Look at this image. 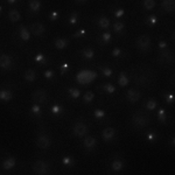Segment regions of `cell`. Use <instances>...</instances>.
I'll return each mask as SVG.
<instances>
[{
	"instance_id": "db71d44e",
	"label": "cell",
	"mask_w": 175,
	"mask_h": 175,
	"mask_svg": "<svg viewBox=\"0 0 175 175\" xmlns=\"http://www.w3.org/2000/svg\"><path fill=\"white\" fill-rule=\"evenodd\" d=\"M9 4H14V2H16V0H7Z\"/></svg>"
},
{
	"instance_id": "4316f807",
	"label": "cell",
	"mask_w": 175,
	"mask_h": 175,
	"mask_svg": "<svg viewBox=\"0 0 175 175\" xmlns=\"http://www.w3.org/2000/svg\"><path fill=\"white\" fill-rule=\"evenodd\" d=\"M143 5L145 7V9H153L154 6H155V1L154 0H144L143 1Z\"/></svg>"
},
{
	"instance_id": "f35d334b",
	"label": "cell",
	"mask_w": 175,
	"mask_h": 175,
	"mask_svg": "<svg viewBox=\"0 0 175 175\" xmlns=\"http://www.w3.org/2000/svg\"><path fill=\"white\" fill-rule=\"evenodd\" d=\"M93 116H95L96 118H103V117L105 116V112H104L103 110H96V111L93 112Z\"/></svg>"
},
{
	"instance_id": "8d00e7d4",
	"label": "cell",
	"mask_w": 175,
	"mask_h": 175,
	"mask_svg": "<svg viewBox=\"0 0 175 175\" xmlns=\"http://www.w3.org/2000/svg\"><path fill=\"white\" fill-rule=\"evenodd\" d=\"M155 22H157V16L155 15H151V16H148L146 19V23L147 25H154Z\"/></svg>"
},
{
	"instance_id": "3957f363",
	"label": "cell",
	"mask_w": 175,
	"mask_h": 175,
	"mask_svg": "<svg viewBox=\"0 0 175 175\" xmlns=\"http://www.w3.org/2000/svg\"><path fill=\"white\" fill-rule=\"evenodd\" d=\"M97 74L91 71V70H84V71H81L77 76H76V80L78 83L81 84H88L90 82H92L95 78H96Z\"/></svg>"
},
{
	"instance_id": "ee69618b",
	"label": "cell",
	"mask_w": 175,
	"mask_h": 175,
	"mask_svg": "<svg viewBox=\"0 0 175 175\" xmlns=\"http://www.w3.org/2000/svg\"><path fill=\"white\" fill-rule=\"evenodd\" d=\"M114 15H116V18H121L124 15V9H121V8L117 9L116 13H114Z\"/></svg>"
},
{
	"instance_id": "5bb4252c",
	"label": "cell",
	"mask_w": 175,
	"mask_h": 175,
	"mask_svg": "<svg viewBox=\"0 0 175 175\" xmlns=\"http://www.w3.org/2000/svg\"><path fill=\"white\" fill-rule=\"evenodd\" d=\"M15 164H16L15 159H14V158H12V157H9V158H7V159H5V160H4V162H2V168H4L5 171L12 169V168H14V167H15Z\"/></svg>"
},
{
	"instance_id": "ffe728a7",
	"label": "cell",
	"mask_w": 175,
	"mask_h": 175,
	"mask_svg": "<svg viewBox=\"0 0 175 175\" xmlns=\"http://www.w3.org/2000/svg\"><path fill=\"white\" fill-rule=\"evenodd\" d=\"M8 19H9L12 22H16V21H19V20L21 19V15H20V13H19L16 9H12V11H9V13H8Z\"/></svg>"
},
{
	"instance_id": "bcb514c9",
	"label": "cell",
	"mask_w": 175,
	"mask_h": 175,
	"mask_svg": "<svg viewBox=\"0 0 175 175\" xmlns=\"http://www.w3.org/2000/svg\"><path fill=\"white\" fill-rule=\"evenodd\" d=\"M35 61H36V62H42V61H44V56H43L42 54H37V55L35 56Z\"/></svg>"
},
{
	"instance_id": "9c48e42d",
	"label": "cell",
	"mask_w": 175,
	"mask_h": 175,
	"mask_svg": "<svg viewBox=\"0 0 175 175\" xmlns=\"http://www.w3.org/2000/svg\"><path fill=\"white\" fill-rule=\"evenodd\" d=\"M158 61L161 63V64H169L172 61H173V54L167 50V49H162V52L160 53L159 55V59Z\"/></svg>"
},
{
	"instance_id": "f546056e",
	"label": "cell",
	"mask_w": 175,
	"mask_h": 175,
	"mask_svg": "<svg viewBox=\"0 0 175 175\" xmlns=\"http://www.w3.org/2000/svg\"><path fill=\"white\" fill-rule=\"evenodd\" d=\"M155 107H157V102H155V99H150V100L146 103V109H147V110L153 111Z\"/></svg>"
},
{
	"instance_id": "ac0fdd59",
	"label": "cell",
	"mask_w": 175,
	"mask_h": 175,
	"mask_svg": "<svg viewBox=\"0 0 175 175\" xmlns=\"http://www.w3.org/2000/svg\"><path fill=\"white\" fill-rule=\"evenodd\" d=\"M19 35H20V37H21L23 41H28V40L30 39V34H29L28 29H27L26 27H23V26L20 27V29H19Z\"/></svg>"
},
{
	"instance_id": "816d5d0a",
	"label": "cell",
	"mask_w": 175,
	"mask_h": 175,
	"mask_svg": "<svg viewBox=\"0 0 175 175\" xmlns=\"http://www.w3.org/2000/svg\"><path fill=\"white\" fill-rule=\"evenodd\" d=\"M68 67H69V66H68L67 63H64V64H62V67H61V69H62V73H64V71H66V70L68 69Z\"/></svg>"
},
{
	"instance_id": "7dc6e473",
	"label": "cell",
	"mask_w": 175,
	"mask_h": 175,
	"mask_svg": "<svg viewBox=\"0 0 175 175\" xmlns=\"http://www.w3.org/2000/svg\"><path fill=\"white\" fill-rule=\"evenodd\" d=\"M53 76H54V71H52V70H48V71L44 73V77L46 78H53Z\"/></svg>"
},
{
	"instance_id": "1f68e13d",
	"label": "cell",
	"mask_w": 175,
	"mask_h": 175,
	"mask_svg": "<svg viewBox=\"0 0 175 175\" xmlns=\"http://www.w3.org/2000/svg\"><path fill=\"white\" fill-rule=\"evenodd\" d=\"M103 89H104V91L107 92V93H113V92L116 91V88L113 87L111 83H106V84L103 87Z\"/></svg>"
},
{
	"instance_id": "603a6c76",
	"label": "cell",
	"mask_w": 175,
	"mask_h": 175,
	"mask_svg": "<svg viewBox=\"0 0 175 175\" xmlns=\"http://www.w3.org/2000/svg\"><path fill=\"white\" fill-rule=\"evenodd\" d=\"M29 8L32 12H39L41 8V2L40 0H30L29 1Z\"/></svg>"
},
{
	"instance_id": "f1b7e54d",
	"label": "cell",
	"mask_w": 175,
	"mask_h": 175,
	"mask_svg": "<svg viewBox=\"0 0 175 175\" xmlns=\"http://www.w3.org/2000/svg\"><path fill=\"white\" fill-rule=\"evenodd\" d=\"M68 92H69L70 97H73V98H78L80 95H81L80 90H78V89H74V88H70V89L68 90Z\"/></svg>"
},
{
	"instance_id": "681fc988",
	"label": "cell",
	"mask_w": 175,
	"mask_h": 175,
	"mask_svg": "<svg viewBox=\"0 0 175 175\" xmlns=\"http://www.w3.org/2000/svg\"><path fill=\"white\" fill-rule=\"evenodd\" d=\"M159 48L160 49H166L167 48V42L166 41H160L159 42Z\"/></svg>"
},
{
	"instance_id": "f5cc1de1",
	"label": "cell",
	"mask_w": 175,
	"mask_h": 175,
	"mask_svg": "<svg viewBox=\"0 0 175 175\" xmlns=\"http://www.w3.org/2000/svg\"><path fill=\"white\" fill-rule=\"evenodd\" d=\"M76 2H78V4H83V2H87L88 0H75Z\"/></svg>"
},
{
	"instance_id": "f907efd6",
	"label": "cell",
	"mask_w": 175,
	"mask_h": 175,
	"mask_svg": "<svg viewBox=\"0 0 175 175\" xmlns=\"http://www.w3.org/2000/svg\"><path fill=\"white\" fill-rule=\"evenodd\" d=\"M85 33H87L85 29H81L78 33H76V34L74 35V37H78V36H81V35H85Z\"/></svg>"
},
{
	"instance_id": "836d02e7",
	"label": "cell",
	"mask_w": 175,
	"mask_h": 175,
	"mask_svg": "<svg viewBox=\"0 0 175 175\" xmlns=\"http://www.w3.org/2000/svg\"><path fill=\"white\" fill-rule=\"evenodd\" d=\"M158 118L161 123H166V113H165V110L164 109H160L159 112H158Z\"/></svg>"
},
{
	"instance_id": "6da1fadb",
	"label": "cell",
	"mask_w": 175,
	"mask_h": 175,
	"mask_svg": "<svg viewBox=\"0 0 175 175\" xmlns=\"http://www.w3.org/2000/svg\"><path fill=\"white\" fill-rule=\"evenodd\" d=\"M132 123L137 127H145L150 124V116L146 112L138 111L132 117Z\"/></svg>"
},
{
	"instance_id": "11a10c76",
	"label": "cell",
	"mask_w": 175,
	"mask_h": 175,
	"mask_svg": "<svg viewBox=\"0 0 175 175\" xmlns=\"http://www.w3.org/2000/svg\"><path fill=\"white\" fill-rule=\"evenodd\" d=\"M0 12H1V6H0Z\"/></svg>"
},
{
	"instance_id": "7a4b0ae2",
	"label": "cell",
	"mask_w": 175,
	"mask_h": 175,
	"mask_svg": "<svg viewBox=\"0 0 175 175\" xmlns=\"http://www.w3.org/2000/svg\"><path fill=\"white\" fill-rule=\"evenodd\" d=\"M150 74L148 73H145V71H135L134 75H133V80L134 82L138 84V85H141V87H146L151 83V78L148 76Z\"/></svg>"
},
{
	"instance_id": "44dd1931",
	"label": "cell",
	"mask_w": 175,
	"mask_h": 175,
	"mask_svg": "<svg viewBox=\"0 0 175 175\" xmlns=\"http://www.w3.org/2000/svg\"><path fill=\"white\" fill-rule=\"evenodd\" d=\"M97 23H98V26H99L100 28L106 29V28H109V26H110V20H109L106 16H100V18L97 20Z\"/></svg>"
},
{
	"instance_id": "8992f818",
	"label": "cell",
	"mask_w": 175,
	"mask_h": 175,
	"mask_svg": "<svg viewBox=\"0 0 175 175\" xmlns=\"http://www.w3.org/2000/svg\"><path fill=\"white\" fill-rule=\"evenodd\" d=\"M32 98L33 100L36 103V104H43L47 102V98H48V93L46 90L43 89H40V90H36L33 92L32 95Z\"/></svg>"
},
{
	"instance_id": "83f0119b",
	"label": "cell",
	"mask_w": 175,
	"mask_h": 175,
	"mask_svg": "<svg viewBox=\"0 0 175 175\" xmlns=\"http://www.w3.org/2000/svg\"><path fill=\"white\" fill-rule=\"evenodd\" d=\"M123 29H124V23H123V22H120V21L114 22V25H113V30H114L116 33H121Z\"/></svg>"
},
{
	"instance_id": "7402d4cb",
	"label": "cell",
	"mask_w": 175,
	"mask_h": 175,
	"mask_svg": "<svg viewBox=\"0 0 175 175\" xmlns=\"http://www.w3.org/2000/svg\"><path fill=\"white\" fill-rule=\"evenodd\" d=\"M54 44H55V47H56L57 49H64V48H67V46H68V41H67L66 39L60 37V39H56V40H55Z\"/></svg>"
},
{
	"instance_id": "f6af8a7d",
	"label": "cell",
	"mask_w": 175,
	"mask_h": 175,
	"mask_svg": "<svg viewBox=\"0 0 175 175\" xmlns=\"http://www.w3.org/2000/svg\"><path fill=\"white\" fill-rule=\"evenodd\" d=\"M57 18H59V13H57L56 11L52 12V14H50V20H52V21H55V20H57Z\"/></svg>"
},
{
	"instance_id": "d6a6232c",
	"label": "cell",
	"mask_w": 175,
	"mask_h": 175,
	"mask_svg": "<svg viewBox=\"0 0 175 175\" xmlns=\"http://www.w3.org/2000/svg\"><path fill=\"white\" fill-rule=\"evenodd\" d=\"M93 97H95V95H93V92H91V91H88L87 93H84V102L85 103H90V102H92L93 100Z\"/></svg>"
},
{
	"instance_id": "5b68a950",
	"label": "cell",
	"mask_w": 175,
	"mask_h": 175,
	"mask_svg": "<svg viewBox=\"0 0 175 175\" xmlns=\"http://www.w3.org/2000/svg\"><path fill=\"white\" fill-rule=\"evenodd\" d=\"M137 47L141 52L148 50L150 47H151V37L148 35H141V36H139L138 40H137Z\"/></svg>"
},
{
	"instance_id": "ba28073f",
	"label": "cell",
	"mask_w": 175,
	"mask_h": 175,
	"mask_svg": "<svg viewBox=\"0 0 175 175\" xmlns=\"http://www.w3.org/2000/svg\"><path fill=\"white\" fill-rule=\"evenodd\" d=\"M36 146L39 147V148H41V150H47L49 146H50V144H52V141H50V138L49 137H47L46 134H41V135H39L37 138H36Z\"/></svg>"
},
{
	"instance_id": "74e56055",
	"label": "cell",
	"mask_w": 175,
	"mask_h": 175,
	"mask_svg": "<svg viewBox=\"0 0 175 175\" xmlns=\"http://www.w3.org/2000/svg\"><path fill=\"white\" fill-rule=\"evenodd\" d=\"M62 162H63V165H66V166H70V165L73 164V158H70V157H64V158L62 159Z\"/></svg>"
},
{
	"instance_id": "30bf717a",
	"label": "cell",
	"mask_w": 175,
	"mask_h": 175,
	"mask_svg": "<svg viewBox=\"0 0 175 175\" xmlns=\"http://www.w3.org/2000/svg\"><path fill=\"white\" fill-rule=\"evenodd\" d=\"M126 98H127V100L131 102V103H137V102L141 98V93H140V91H138V90L131 89V90L127 91Z\"/></svg>"
},
{
	"instance_id": "9a60e30c",
	"label": "cell",
	"mask_w": 175,
	"mask_h": 175,
	"mask_svg": "<svg viewBox=\"0 0 175 175\" xmlns=\"http://www.w3.org/2000/svg\"><path fill=\"white\" fill-rule=\"evenodd\" d=\"M161 7L166 12H173L174 11V0H162Z\"/></svg>"
},
{
	"instance_id": "ab89813d",
	"label": "cell",
	"mask_w": 175,
	"mask_h": 175,
	"mask_svg": "<svg viewBox=\"0 0 175 175\" xmlns=\"http://www.w3.org/2000/svg\"><path fill=\"white\" fill-rule=\"evenodd\" d=\"M69 22H70L71 25H75V23L77 22V13H73V14L70 15V18H69Z\"/></svg>"
},
{
	"instance_id": "52a82bcc",
	"label": "cell",
	"mask_w": 175,
	"mask_h": 175,
	"mask_svg": "<svg viewBox=\"0 0 175 175\" xmlns=\"http://www.w3.org/2000/svg\"><path fill=\"white\" fill-rule=\"evenodd\" d=\"M73 132L76 137H84L88 133V125L82 123V121H78L74 125V128H73Z\"/></svg>"
},
{
	"instance_id": "484cf974",
	"label": "cell",
	"mask_w": 175,
	"mask_h": 175,
	"mask_svg": "<svg viewBox=\"0 0 175 175\" xmlns=\"http://www.w3.org/2000/svg\"><path fill=\"white\" fill-rule=\"evenodd\" d=\"M118 82H119V84H120L121 87H126V85L128 84V78H127L126 74H124V73H123V74H120Z\"/></svg>"
},
{
	"instance_id": "277c9868",
	"label": "cell",
	"mask_w": 175,
	"mask_h": 175,
	"mask_svg": "<svg viewBox=\"0 0 175 175\" xmlns=\"http://www.w3.org/2000/svg\"><path fill=\"white\" fill-rule=\"evenodd\" d=\"M33 172L36 174H46L49 171V165L43 160H37L32 166Z\"/></svg>"
},
{
	"instance_id": "2e32d148",
	"label": "cell",
	"mask_w": 175,
	"mask_h": 175,
	"mask_svg": "<svg viewBox=\"0 0 175 175\" xmlns=\"http://www.w3.org/2000/svg\"><path fill=\"white\" fill-rule=\"evenodd\" d=\"M12 97H13V93H12L9 90H6V89L0 90V100L8 102V100L12 99Z\"/></svg>"
},
{
	"instance_id": "e0dca14e",
	"label": "cell",
	"mask_w": 175,
	"mask_h": 175,
	"mask_svg": "<svg viewBox=\"0 0 175 175\" xmlns=\"http://www.w3.org/2000/svg\"><path fill=\"white\" fill-rule=\"evenodd\" d=\"M83 144L88 150H92L96 146V139L93 137H85L83 140Z\"/></svg>"
},
{
	"instance_id": "60d3db41",
	"label": "cell",
	"mask_w": 175,
	"mask_h": 175,
	"mask_svg": "<svg viewBox=\"0 0 175 175\" xmlns=\"http://www.w3.org/2000/svg\"><path fill=\"white\" fill-rule=\"evenodd\" d=\"M112 56H113V57H119V56H121V50H120L119 48H114V49L112 50Z\"/></svg>"
},
{
	"instance_id": "4fadbf2b",
	"label": "cell",
	"mask_w": 175,
	"mask_h": 175,
	"mask_svg": "<svg viewBox=\"0 0 175 175\" xmlns=\"http://www.w3.org/2000/svg\"><path fill=\"white\" fill-rule=\"evenodd\" d=\"M114 134H116V131H114L112 127H107V128H105V130L103 131L102 137H103V139H104L105 141H110L111 139H113Z\"/></svg>"
},
{
	"instance_id": "4dcf8cb0",
	"label": "cell",
	"mask_w": 175,
	"mask_h": 175,
	"mask_svg": "<svg viewBox=\"0 0 175 175\" xmlns=\"http://www.w3.org/2000/svg\"><path fill=\"white\" fill-rule=\"evenodd\" d=\"M62 112H63V109H62L59 104H56V105H54V106L52 107V113L55 114V116H59V114H61Z\"/></svg>"
},
{
	"instance_id": "d590c367",
	"label": "cell",
	"mask_w": 175,
	"mask_h": 175,
	"mask_svg": "<svg viewBox=\"0 0 175 175\" xmlns=\"http://www.w3.org/2000/svg\"><path fill=\"white\" fill-rule=\"evenodd\" d=\"M32 113L35 114V116H40V114H41V107H40L37 104L33 105V106H32Z\"/></svg>"
},
{
	"instance_id": "e575fe53",
	"label": "cell",
	"mask_w": 175,
	"mask_h": 175,
	"mask_svg": "<svg viewBox=\"0 0 175 175\" xmlns=\"http://www.w3.org/2000/svg\"><path fill=\"white\" fill-rule=\"evenodd\" d=\"M102 73H103V75L106 76V77L112 76V69H110L109 67H103V68H102Z\"/></svg>"
},
{
	"instance_id": "d6986e66",
	"label": "cell",
	"mask_w": 175,
	"mask_h": 175,
	"mask_svg": "<svg viewBox=\"0 0 175 175\" xmlns=\"http://www.w3.org/2000/svg\"><path fill=\"white\" fill-rule=\"evenodd\" d=\"M25 80L27 82H34L36 80V73L33 70V69H28L26 73H25Z\"/></svg>"
},
{
	"instance_id": "7bdbcfd3",
	"label": "cell",
	"mask_w": 175,
	"mask_h": 175,
	"mask_svg": "<svg viewBox=\"0 0 175 175\" xmlns=\"http://www.w3.org/2000/svg\"><path fill=\"white\" fill-rule=\"evenodd\" d=\"M165 98H166V100H167L169 104H173V102H174V97H173L172 93H166V95H165Z\"/></svg>"
},
{
	"instance_id": "c3c4849f",
	"label": "cell",
	"mask_w": 175,
	"mask_h": 175,
	"mask_svg": "<svg viewBox=\"0 0 175 175\" xmlns=\"http://www.w3.org/2000/svg\"><path fill=\"white\" fill-rule=\"evenodd\" d=\"M147 139H148L150 143H153V141H155V135L153 133H148L147 134Z\"/></svg>"
},
{
	"instance_id": "7c38bea8",
	"label": "cell",
	"mask_w": 175,
	"mask_h": 175,
	"mask_svg": "<svg viewBox=\"0 0 175 175\" xmlns=\"http://www.w3.org/2000/svg\"><path fill=\"white\" fill-rule=\"evenodd\" d=\"M30 30H32V33L34 34V35H36V36H41L43 33H44V26L42 25V23H40V22H34V23H32L30 25Z\"/></svg>"
},
{
	"instance_id": "8fae6325",
	"label": "cell",
	"mask_w": 175,
	"mask_h": 175,
	"mask_svg": "<svg viewBox=\"0 0 175 175\" xmlns=\"http://www.w3.org/2000/svg\"><path fill=\"white\" fill-rule=\"evenodd\" d=\"M12 64H13V61H12V57H11V56L5 55V54L0 55V68H1V69L7 70V69H9V68L12 67Z\"/></svg>"
},
{
	"instance_id": "b9f144b4",
	"label": "cell",
	"mask_w": 175,
	"mask_h": 175,
	"mask_svg": "<svg viewBox=\"0 0 175 175\" xmlns=\"http://www.w3.org/2000/svg\"><path fill=\"white\" fill-rule=\"evenodd\" d=\"M102 40H103L104 42H109V41L111 40V34H110V33H104V34L102 35Z\"/></svg>"
},
{
	"instance_id": "cb8c5ba5",
	"label": "cell",
	"mask_w": 175,
	"mask_h": 175,
	"mask_svg": "<svg viewBox=\"0 0 175 175\" xmlns=\"http://www.w3.org/2000/svg\"><path fill=\"white\" fill-rule=\"evenodd\" d=\"M82 55L85 60H91L95 57V52L91 49V48H85L82 50Z\"/></svg>"
},
{
	"instance_id": "d4e9b609",
	"label": "cell",
	"mask_w": 175,
	"mask_h": 175,
	"mask_svg": "<svg viewBox=\"0 0 175 175\" xmlns=\"http://www.w3.org/2000/svg\"><path fill=\"white\" fill-rule=\"evenodd\" d=\"M111 167H112L113 171H121V169L124 168V162L120 161V160H114V161L112 162Z\"/></svg>"
}]
</instances>
